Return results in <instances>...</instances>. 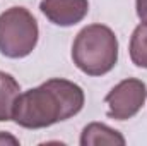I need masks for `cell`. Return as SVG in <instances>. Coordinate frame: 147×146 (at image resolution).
Wrapping results in <instances>:
<instances>
[{"instance_id":"4","label":"cell","mask_w":147,"mask_h":146,"mask_svg":"<svg viewBox=\"0 0 147 146\" xmlns=\"http://www.w3.org/2000/svg\"><path fill=\"white\" fill-rule=\"evenodd\" d=\"M147 100V86L144 81L128 77L120 81L105 96L108 105L106 115L115 120H128L135 117Z\"/></svg>"},{"instance_id":"1","label":"cell","mask_w":147,"mask_h":146,"mask_svg":"<svg viewBox=\"0 0 147 146\" xmlns=\"http://www.w3.org/2000/svg\"><path fill=\"white\" fill-rule=\"evenodd\" d=\"M84 102L79 84L53 77L19 95L12 120L24 129H45L77 115Z\"/></svg>"},{"instance_id":"2","label":"cell","mask_w":147,"mask_h":146,"mask_svg":"<svg viewBox=\"0 0 147 146\" xmlns=\"http://www.w3.org/2000/svg\"><path fill=\"white\" fill-rule=\"evenodd\" d=\"M72 60L87 76H105L118 62V38L105 24H89L74 40Z\"/></svg>"},{"instance_id":"7","label":"cell","mask_w":147,"mask_h":146,"mask_svg":"<svg viewBox=\"0 0 147 146\" xmlns=\"http://www.w3.org/2000/svg\"><path fill=\"white\" fill-rule=\"evenodd\" d=\"M19 95H21V86L16 81V77L0 71V122L12 120Z\"/></svg>"},{"instance_id":"8","label":"cell","mask_w":147,"mask_h":146,"mask_svg":"<svg viewBox=\"0 0 147 146\" xmlns=\"http://www.w3.org/2000/svg\"><path fill=\"white\" fill-rule=\"evenodd\" d=\"M130 59L137 67L147 69V24H139L130 38Z\"/></svg>"},{"instance_id":"5","label":"cell","mask_w":147,"mask_h":146,"mask_svg":"<svg viewBox=\"0 0 147 146\" xmlns=\"http://www.w3.org/2000/svg\"><path fill=\"white\" fill-rule=\"evenodd\" d=\"M39 10L43 16L60 28H70L84 21L89 12L87 0H41Z\"/></svg>"},{"instance_id":"3","label":"cell","mask_w":147,"mask_h":146,"mask_svg":"<svg viewBox=\"0 0 147 146\" xmlns=\"http://www.w3.org/2000/svg\"><path fill=\"white\" fill-rule=\"evenodd\" d=\"M39 28L24 7H10L0 14V53L7 59H24L38 45Z\"/></svg>"},{"instance_id":"10","label":"cell","mask_w":147,"mask_h":146,"mask_svg":"<svg viewBox=\"0 0 147 146\" xmlns=\"http://www.w3.org/2000/svg\"><path fill=\"white\" fill-rule=\"evenodd\" d=\"M0 145H19V139L14 138V136L9 134V132L0 131Z\"/></svg>"},{"instance_id":"6","label":"cell","mask_w":147,"mask_h":146,"mask_svg":"<svg viewBox=\"0 0 147 146\" xmlns=\"http://www.w3.org/2000/svg\"><path fill=\"white\" fill-rule=\"evenodd\" d=\"M80 146H98V145H120L123 146L127 141L121 132L101 122L87 124L80 132Z\"/></svg>"},{"instance_id":"9","label":"cell","mask_w":147,"mask_h":146,"mask_svg":"<svg viewBox=\"0 0 147 146\" xmlns=\"http://www.w3.org/2000/svg\"><path fill=\"white\" fill-rule=\"evenodd\" d=\"M135 9L139 19L147 24V0H135Z\"/></svg>"}]
</instances>
